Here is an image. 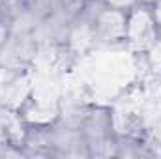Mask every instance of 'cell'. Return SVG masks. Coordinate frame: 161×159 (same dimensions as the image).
<instances>
[{
    "label": "cell",
    "instance_id": "2",
    "mask_svg": "<svg viewBox=\"0 0 161 159\" xmlns=\"http://www.w3.org/2000/svg\"><path fill=\"white\" fill-rule=\"evenodd\" d=\"M92 0H58V9L71 21L79 19Z\"/></svg>",
    "mask_w": 161,
    "mask_h": 159
},
{
    "label": "cell",
    "instance_id": "5",
    "mask_svg": "<svg viewBox=\"0 0 161 159\" xmlns=\"http://www.w3.org/2000/svg\"><path fill=\"white\" fill-rule=\"evenodd\" d=\"M150 11H152V17H154V21H156V25H158V28L161 32V0L150 8Z\"/></svg>",
    "mask_w": 161,
    "mask_h": 159
},
{
    "label": "cell",
    "instance_id": "4",
    "mask_svg": "<svg viewBox=\"0 0 161 159\" xmlns=\"http://www.w3.org/2000/svg\"><path fill=\"white\" fill-rule=\"evenodd\" d=\"M11 38V26H9V21H0V52L6 49L8 41Z\"/></svg>",
    "mask_w": 161,
    "mask_h": 159
},
{
    "label": "cell",
    "instance_id": "1",
    "mask_svg": "<svg viewBox=\"0 0 161 159\" xmlns=\"http://www.w3.org/2000/svg\"><path fill=\"white\" fill-rule=\"evenodd\" d=\"M125 40L137 49H152L159 40V28L152 17L150 8L137 6L127 13Z\"/></svg>",
    "mask_w": 161,
    "mask_h": 159
},
{
    "label": "cell",
    "instance_id": "6",
    "mask_svg": "<svg viewBox=\"0 0 161 159\" xmlns=\"http://www.w3.org/2000/svg\"><path fill=\"white\" fill-rule=\"evenodd\" d=\"M139 2V6H144V8H152L154 4H158L159 0H137Z\"/></svg>",
    "mask_w": 161,
    "mask_h": 159
},
{
    "label": "cell",
    "instance_id": "3",
    "mask_svg": "<svg viewBox=\"0 0 161 159\" xmlns=\"http://www.w3.org/2000/svg\"><path fill=\"white\" fill-rule=\"evenodd\" d=\"M107 8H111V9H118V11H124V13H129V11H133L137 6H139V2L137 0H101Z\"/></svg>",
    "mask_w": 161,
    "mask_h": 159
}]
</instances>
